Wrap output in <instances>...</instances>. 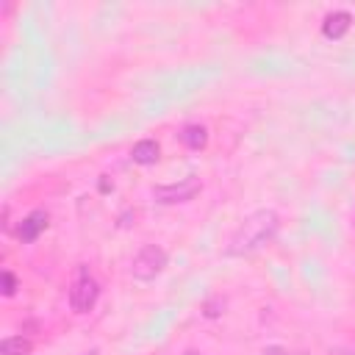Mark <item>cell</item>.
<instances>
[{
    "label": "cell",
    "instance_id": "7",
    "mask_svg": "<svg viewBox=\"0 0 355 355\" xmlns=\"http://www.w3.org/2000/svg\"><path fill=\"white\" fill-rule=\"evenodd\" d=\"M158 153H161V147H158V141H155V139H141V141H136V144H133L130 158H133L136 164L147 166V164H155V161H158Z\"/></svg>",
    "mask_w": 355,
    "mask_h": 355
},
{
    "label": "cell",
    "instance_id": "11",
    "mask_svg": "<svg viewBox=\"0 0 355 355\" xmlns=\"http://www.w3.org/2000/svg\"><path fill=\"white\" fill-rule=\"evenodd\" d=\"M261 355H288V352H286L283 347H266V349H263Z\"/></svg>",
    "mask_w": 355,
    "mask_h": 355
},
{
    "label": "cell",
    "instance_id": "1",
    "mask_svg": "<svg viewBox=\"0 0 355 355\" xmlns=\"http://www.w3.org/2000/svg\"><path fill=\"white\" fill-rule=\"evenodd\" d=\"M277 227H280V216L272 208L252 211L250 216H244L239 230L230 236L227 255H252V252H258L263 244H269L275 239Z\"/></svg>",
    "mask_w": 355,
    "mask_h": 355
},
{
    "label": "cell",
    "instance_id": "8",
    "mask_svg": "<svg viewBox=\"0 0 355 355\" xmlns=\"http://www.w3.org/2000/svg\"><path fill=\"white\" fill-rule=\"evenodd\" d=\"M180 141L189 147V150H202L208 144V130L202 125H186L180 130Z\"/></svg>",
    "mask_w": 355,
    "mask_h": 355
},
{
    "label": "cell",
    "instance_id": "6",
    "mask_svg": "<svg viewBox=\"0 0 355 355\" xmlns=\"http://www.w3.org/2000/svg\"><path fill=\"white\" fill-rule=\"evenodd\" d=\"M352 28V14L349 11H330L327 17H324V22H322V33L327 36V39H341L347 31Z\"/></svg>",
    "mask_w": 355,
    "mask_h": 355
},
{
    "label": "cell",
    "instance_id": "5",
    "mask_svg": "<svg viewBox=\"0 0 355 355\" xmlns=\"http://www.w3.org/2000/svg\"><path fill=\"white\" fill-rule=\"evenodd\" d=\"M47 222H50V216H47V211H42V208H36V211H31L22 222H19V227H17V236H19V241H25V244H31V241H36L44 230H47Z\"/></svg>",
    "mask_w": 355,
    "mask_h": 355
},
{
    "label": "cell",
    "instance_id": "2",
    "mask_svg": "<svg viewBox=\"0 0 355 355\" xmlns=\"http://www.w3.org/2000/svg\"><path fill=\"white\" fill-rule=\"evenodd\" d=\"M164 266H166V252H164V247H158V244H144V247L133 255L130 275H133L136 280H141V283H150V280H155V277L164 272Z\"/></svg>",
    "mask_w": 355,
    "mask_h": 355
},
{
    "label": "cell",
    "instance_id": "4",
    "mask_svg": "<svg viewBox=\"0 0 355 355\" xmlns=\"http://www.w3.org/2000/svg\"><path fill=\"white\" fill-rule=\"evenodd\" d=\"M202 183L200 178H186L180 183H169V186H155L153 189V197L164 205H172V202H186V200H194L200 194Z\"/></svg>",
    "mask_w": 355,
    "mask_h": 355
},
{
    "label": "cell",
    "instance_id": "3",
    "mask_svg": "<svg viewBox=\"0 0 355 355\" xmlns=\"http://www.w3.org/2000/svg\"><path fill=\"white\" fill-rule=\"evenodd\" d=\"M97 297H100L97 280L89 275L86 266H78V275H75L72 288H69V305H72V311H75V313H89V311L94 308Z\"/></svg>",
    "mask_w": 355,
    "mask_h": 355
},
{
    "label": "cell",
    "instance_id": "12",
    "mask_svg": "<svg viewBox=\"0 0 355 355\" xmlns=\"http://www.w3.org/2000/svg\"><path fill=\"white\" fill-rule=\"evenodd\" d=\"M86 355H97V349H92V352H86Z\"/></svg>",
    "mask_w": 355,
    "mask_h": 355
},
{
    "label": "cell",
    "instance_id": "10",
    "mask_svg": "<svg viewBox=\"0 0 355 355\" xmlns=\"http://www.w3.org/2000/svg\"><path fill=\"white\" fill-rule=\"evenodd\" d=\"M3 294L6 297H11L14 291H17V277H14V272H8V269H3Z\"/></svg>",
    "mask_w": 355,
    "mask_h": 355
},
{
    "label": "cell",
    "instance_id": "9",
    "mask_svg": "<svg viewBox=\"0 0 355 355\" xmlns=\"http://www.w3.org/2000/svg\"><path fill=\"white\" fill-rule=\"evenodd\" d=\"M33 352V344L22 336H8L0 341V355H31Z\"/></svg>",
    "mask_w": 355,
    "mask_h": 355
}]
</instances>
